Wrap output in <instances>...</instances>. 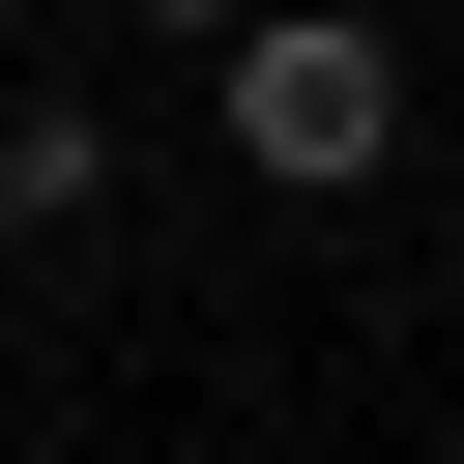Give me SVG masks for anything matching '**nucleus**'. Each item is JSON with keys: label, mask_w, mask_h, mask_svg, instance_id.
Listing matches in <instances>:
<instances>
[{"label": "nucleus", "mask_w": 464, "mask_h": 464, "mask_svg": "<svg viewBox=\"0 0 464 464\" xmlns=\"http://www.w3.org/2000/svg\"><path fill=\"white\" fill-rule=\"evenodd\" d=\"M203 145H232L261 203H348V174H406V29H348V0H261V29L203 58Z\"/></svg>", "instance_id": "nucleus-1"}, {"label": "nucleus", "mask_w": 464, "mask_h": 464, "mask_svg": "<svg viewBox=\"0 0 464 464\" xmlns=\"http://www.w3.org/2000/svg\"><path fill=\"white\" fill-rule=\"evenodd\" d=\"M87 203H116V116L87 87H0V232H87Z\"/></svg>", "instance_id": "nucleus-2"}, {"label": "nucleus", "mask_w": 464, "mask_h": 464, "mask_svg": "<svg viewBox=\"0 0 464 464\" xmlns=\"http://www.w3.org/2000/svg\"><path fill=\"white\" fill-rule=\"evenodd\" d=\"M145 29H203V58H232V29H261V0H145Z\"/></svg>", "instance_id": "nucleus-3"}]
</instances>
